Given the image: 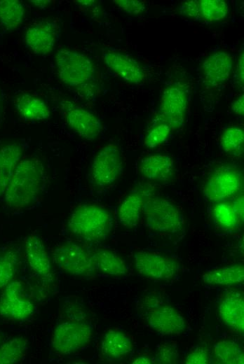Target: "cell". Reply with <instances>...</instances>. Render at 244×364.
<instances>
[{"instance_id":"cell-9","label":"cell","mask_w":244,"mask_h":364,"mask_svg":"<svg viewBox=\"0 0 244 364\" xmlns=\"http://www.w3.org/2000/svg\"><path fill=\"white\" fill-rule=\"evenodd\" d=\"M34 306L26 295L22 284L11 281L0 295V316L13 321H24L32 316Z\"/></svg>"},{"instance_id":"cell-7","label":"cell","mask_w":244,"mask_h":364,"mask_svg":"<svg viewBox=\"0 0 244 364\" xmlns=\"http://www.w3.org/2000/svg\"><path fill=\"white\" fill-rule=\"evenodd\" d=\"M123 162L118 148L112 144L103 146L95 155L90 168L93 183L100 188L112 185L121 176Z\"/></svg>"},{"instance_id":"cell-34","label":"cell","mask_w":244,"mask_h":364,"mask_svg":"<svg viewBox=\"0 0 244 364\" xmlns=\"http://www.w3.org/2000/svg\"><path fill=\"white\" fill-rule=\"evenodd\" d=\"M179 353L177 347L170 344H163L158 346L154 359L155 363L161 364L177 363Z\"/></svg>"},{"instance_id":"cell-1","label":"cell","mask_w":244,"mask_h":364,"mask_svg":"<svg viewBox=\"0 0 244 364\" xmlns=\"http://www.w3.org/2000/svg\"><path fill=\"white\" fill-rule=\"evenodd\" d=\"M46 184L44 166L37 157H22L11 176L3 195L4 203L12 209L20 210L34 204Z\"/></svg>"},{"instance_id":"cell-37","label":"cell","mask_w":244,"mask_h":364,"mask_svg":"<svg viewBox=\"0 0 244 364\" xmlns=\"http://www.w3.org/2000/svg\"><path fill=\"white\" fill-rule=\"evenodd\" d=\"M179 13L182 15L194 20H201L198 1H183L179 5Z\"/></svg>"},{"instance_id":"cell-15","label":"cell","mask_w":244,"mask_h":364,"mask_svg":"<svg viewBox=\"0 0 244 364\" xmlns=\"http://www.w3.org/2000/svg\"><path fill=\"white\" fill-rule=\"evenodd\" d=\"M24 245L26 259L32 272L45 280L52 281L51 260L41 237L30 234L26 237Z\"/></svg>"},{"instance_id":"cell-6","label":"cell","mask_w":244,"mask_h":364,"mask_svg":"<svg viewBox=\"0 0 244 364\" xmlns=\"http://www.w3.org/2000/svg\"><path fill=\"white\" fill-rule=\"evenodd\" d=\"M55 264L63 272L78 276H91L97 274L91 251L83 246L67 241L53 251Z\"/></svg>"},{"instance_id":"cell-41","label":"cell","mask_w":244,"mask_h":364,"mask_svg":"<svg viewBox=\"0 0 244 364\" xmlns=\"http://www.w3.org/2000/svg\"><path fill=\"white\" fill-rule=\"evenodd\" d=\"M154 359L151 358L146 356H141L135 358L132 363H144V364H148V363H154Z\"/></svg>"},{"instance_id":"cell-36","label":"cell","mask_w":244,"mask_h":364,"mask_svg":"<svg viewBox=\"0 0 244 364\" xmlns=\"http://www.w3.org/2000/svg\"><path fill=\"white\" fill-rule=\"evenodd\" d=\"M114 4L122 10L130 15H140L146 9L144 1L137 0H114Z\"/></svg>"},{"instance_id":"cell-20","label":"cell","mask_w":244,"mask_h":364,"mask_svg":"<svg viewBox=\"0 0 244 364\" xmlns=\"http://www.w3.org/2000/svg\"><path fill=\"white\" fill-rule=\"evenodd\" d=\"M150 197L148 191L136 189L127 195L122 200L118 209L119 223L126 227H135L140 218L144 205Z\"/></svg>"},{"instance_id":"cell-22","label":"cell","mask_w":244,"mask_h":364,"mask_svg":"<svg viewBox=\"0 0 244 364\" xmlns=\"http://www.w3.org/2000/svg\"><path fill=\"white\" fill-rule=\"evenodd\" d=\"M14 105L18 114L26 120L41 121L50 115L46 102L34 94L23 93L18 95L14 99Z\"/></svg>"},{"instance_id":"cell-28","label":"cell","mask_w":244,"mask_h":364,"mask_svg":"<svg viewBox=\"0 0 244 364\" xmlns=\"http://www.w3.org/2000/svg\"><path fill=\"white\" fill-rule=\"evenodd\" d=\"M27 351V340L22 336L15 337L0 346V364H12L22 361Z\"/></svg>"},{"instance_id":"cell-14","label":"cell","mask_w":244,"mask_h":364,"mask_svg":"<svg viewBox=\"0 0 244 364\" xmlns=\"http://www.w3.org/2000/svg\"><path fill=\"white\" fill-rule=\"evenodd\" d=\"M149 326L163 336L179 335L186 328L183 315L168 304H157L149 309L147 314Z\"/></svg>"},{"instance_id":"cell-31","label":"cell","mask_w":244,"mask_h":364,"mask_svg":"<svg viewBox=\"0 0 244 364\" xmlns=\"http://www.w3.org/2000/svg\"><path fill=\"white\" fill-rule=\"evenodd\" d=\"M198 4L202 20L208 22L222 20L229 14L228 4L222 0H200Z\"/></svg>"},{"instance_id":"cell-4","label":"cell","mask_w":244,"mask_h":364,"mask_svg":"<svg viewBox=\"0 0 244 364\" xmlns=\"http://www.w3.org/2000/svg\"><path fill=\"white\" fill-rule=\"evenodd\" d=\"M142 212L147 227L153 231L174 234L184 229L183 214L176 205L165 198L149 197Z\"/></svg>"},{"instance_id":"cell-10","label":"cell","mask_w":244,"mask_h":364,"mask_svg":"<svg viewBox=\"0 0 244 364\" xmlns=\"http://www.w3.org/2000/svg\"><path fill=\"white\" fill-rule=\"evenodd\" d=\"M134 259L138 273L151 279H170L178 272L179 265L175 260L156 252L138 251L135 253Z\"/></svg>"},{"instance_id":"cell-16","label":"cell","mask_w":244,"mask_h":364,"mask_svg":"<svg viewBox=\"0 0 244 364\" xmlns=\"http://www.w3.org/2000/svg\"><path fill=\"white\" fill-rule=\"evenodd\" d=\"M103 59L108 68L123 80L138 84L144 79V71L140 63L130 56L108 50L103 53Z\"/></svg>"},{"instance_id":"cell-29","label":"cell","mask_w":244,"mask_h":364,"mask_svg":"<svg viewBox=\"0 0 244 364\" xmlns=\"http://www.w3.org/2000/svg\"><path fill=\"white\" fill-rule=\"evenodd\" d=\"M214 218L217 224L226 230H234L241 220L236 213L233 202H219L214 207Z\"/></svg>"},{"instance_id":"cell-24","label":"cell","mask_w":244,"mask_h":364,"mask_svg":"<svg viewBox=\"0 0 244 364\" xmlns=\"http://www.w3.org/2000/svg\"><path fill=\"white\" fill-rule=\"evenodd\" d=\"M91 255L97 272L109 276H123L128 272L125 261L111 250L98 248L91 251Z\"/></svg>"},{"instance_id":"cell-25","label":"cell","mask_w":244,"mask_h":364,"mask_svg":"<svg viewBox=\"0 0 244 364\" xmlns=\"http://www.w3.org/2000/svg\"><path fill=\"white\" fill-rule=\"evenodd\" d=\"M244 279V267L235 265L208 270L203 274V280L209 285L233 286L239 284Z\"/></svg>"},{"instance_id":"cell-5","label":"cell","mask_w":244,"mask_h":364,"mask_svg":"<svg viewBox=\"0 0 244 364\" xmlns=\"http://www.w3.org/2000/svg\"><path fill=\"white\" fill-rule=\"evenodd\" d=\"M92 336L93 329L88 322L76 318L64 321L53 331L51 348L58 355H70L87 346Z\"/></svg>"},{"instance_id":"cell-13","label":"cell","mask_w":244,"mask_h":364,"mask_svg":"<svg viewBox=\"0 0 244 364\" xmlns=\"http://www.w3.org/2000/svg\"><path fill=\"white\" fill-rule=\"evenodd\" d=\"M60 28L56 21L45 20L31 25L25 36L26 47L36 55H46L55 48Z\"/></svg>"},{"instance_id":"cell-12","label":"cell","mask_w":244,"mask_h":364,"mask_svg":"<svg viewBox=\"0 0 244 364\" xmlns=\"http://www.w3.org/2000/svg\"><path fill=\"white\" fill-rule=\"evenodd\" d=\"M188 97L185 91L178 87L166 88L160 102L161 122L167 124L171 131L182 128L185 121Z\"/></svg>"},{"instance_id":"cell-35","label":"cell","mask_w":244,"mask_h":364,"mask_svg":"<svg viewBox=\"0 0 244 364\" xmlns=\"http://www.w3.org/2000/svg\"><path fill=\"white\" fill-rule=\"evenodd\" d=\"M187 364H210L213 363L209 351L203 347H196L191 350L184 358Z\"/></svg>"},{"instance_id":"cell-42","label":"cell","mask_w":244,"mask_h":364,"mask_svg":"<svg viewBox=\"0 0 244 364\" xmlns=\"http://www.w3.org/2000/svg\"><path fill=\"white\" fill-rule=\"evenodd\" d=\"M31 2H32L34 4H35V6H36L41 8H43L46 7L50 1H31Z\"/></svg>"},{"instance_id":"cell-40","label":"cell","mask_w":244,"mask_h":364,"mask_svg":"<svg viewBox=\"0 0 244 364\" xmlns=\"http://www.w3.org/2000/svg\"><path fill=\"white\" fill-rule=\"evenodd\" d=\"M233 206L235 208V210L236 213L238 214V216L241 219V220H243V212H244V206H243V196H240L238 198H236L233 202Z\"/></svg>"},{"instance_id":"cell-32","label":"cell","mask_w":244,"mask_h":364,"mask_svg":"<svg viewBox=\"0 0 244 364\" xmlns=\"http://www.w3.org/2000/svg\"><path fill=\"white\" fill-rule=\"evenodd\" d=\"M16 266L17 258L14 252L8 251L0 255V288L12 281Z\"/></svg>"},{"instance_id":"cell-19","label":"cell","mask_w":244,"mask_h":364,"mask_svg":"<svg viewBox=\"0 0 244 364\" xmlns=\"http://www.w3.org/2000/svg\"><path fill=\"white\" fill-rule=\"evenodd\" d=\"M222 320L229 328L243 333L244 330V300L243 293L231 291L219 306Z\"/></svg>"},{"instance_id":"cell-26","label":"cell","mask_w":244,"mask_h":364,"mask_svg":"<svg viewBox=\"0 0 244 364\" xmlns=\"http://www.w3.org/2000/svg\"><path fill=\"white\" fill-rule=\"evenodd\" d=\"M25 15V7L18 0L0 1V27L4 30H13L19 27Z\"/></svg>"},{"instance_id":"cell-8","label":"cell","mask_w":244,"mask_h":364,"mask_svg":"<svg viewBox=\"0 0 244 364\" xmlns=\"http://www.w3.org/2000/svg\"><path fill=\"white\" fill-rule=\"evenodd\" d=\"M242 183V175L237 169L220 167L206 179L203 194L208 200L217 202L224 201L240 190Z\"/></svg>"},{"instance_id":"cell-3","label":"cell","mask_w":244,"mask_h":364,"mask_svg":"<svg viewBox=\"0 0 244 364\" xmlns=\"http://www.w3.org/2000/svg\"><path fill=\"white\" fill-rule=\"evenodd\" d=\"M55 61L60 79L81 93L85 94V91L95 81L93 64L86 55L62 48L57 51Z\"/></svg>"},{"instance_id":"cell-2","label":"cell","mask_w":244,"mask_h":364,"mask_svg":"<svg viewBox=\"0 0 244 364\" xmlns=\"http://www.w3.org/2000/svg\"><path fill=\"white\" fill-rule=\"evenodd\" d=\"M113 223V217L106 208L87 203L73 210L69 218L68 227L79 238L88 241H100L111 233Z\"/></svg>"},{"instance_id":"cell-18","label":"cell","mask_w":244,"mask_h":364,"mask_svg":"<svg viewBox=\"0 0 244 364\" xmlns=\"http://www.w3.org/2000/svg\"><path fill=\"white\" fill-rule=\"evenodd\" d=\"M137 171L142 176L148 180L167 181L174 174V162L167 155H151L140 161Z\"/></svg>"},{"instance_id":"cell-17","label":"cell","mask_w":244,"mask_h":364,"mask_svg":"<svg viewBox=\"0 0 244 364\" xmlns=\"http://www.w3.org/2000/svg\"><path fill=\"white\" fill-rule=\"evenodd\" d=\"M233 59L231 55L218 51L207 57L203 62L202 72L205 81L211 86H219L229 78Z\"/></svg>"},{"instance_id":"cell-11","label":"cell","mask_w":244,"mask_h":364,"mask_svg":"<svg viewBox=\"0 0 244 364\" xmlns=\"http://www.w3.org/2000/svg\"><path fill=\"white\" fill-rule=\"evenodd\" d=\"M65 122L79 136L94 140L102 131L100 120L92 112L70 102L62 103Z\"/></svg>"},{"instance_id":"cell-23","label":"cell","mask_w":244,"mask_h":364,"mask_svg":"<svg viewBox=\"0 0 244 364\" xmlns=\"http://www.w3.org/2000/svg\"><path fill=\"white\" fill-rule=\"evenodd\" d=\"M23 157L22 148L18 144L0 145V197H2L15 168Z\"/></svg>"},{"instance_id":"cell-30","label":"cell","mask_w":244,"mask_h":364,"mask_svg":"<svg viewBox=\"0 0 244 364\" xmlns=\"http://www.w3.org/2000/svg\"><path fill=\"white\" fill-rule=\"evenodd\" d=\"M244 132L238 126L227 127L220 138L223 150L231 155L240 156L243 150Z\"/></svg>"},{"instance_id":"cell-21","label":"cell","mask_w":244,"mask_h":364,"mask_svg":"<svg viewBox=\"0 0 244 364\" xmlns=\"http://www.w3.org/2000/svg\"><path fill=\"white\" fill-rule=\"evenodd\" d=\"M133 349L132 337L123 330L113 328L104 334L101 343L102 355L107 360H121Z\"/></svg>"},{"instance_id":"cell-27","label":"cell","mask_w":244,"mask_h":364,"mask_svg":"<svg viewBox=\"0 0 244 364\" xmlns=\"http://www.w3.org/2000/svg\"><path fill=\"white\" fill-rule=\"evenodd\" d=\"M213 356V360L217 363H244V354L241 346L231 340L217 342L214 346Z\"/></svg>"},{"instance_id":"cell-33","label":"cell","mask_w":244,"mask_h":364,"mask_svg":"<svg viewBox=\"0 0 244 364\" xmlns=\"http://www.w3.org/2000/svg\"><path fill=\"white\" fill-rule=\"evenodd\" d=\"M170 132L171 130L167 124L158 122L148 132L144 139L145 146L149 148L159 146L167 140Z\"/></svg>"},{"instance_id":"cell-39","label":"cell","mask_w":244,"mask_h":364,"mask_svg":"<svg viewBox=\"0 0 244 364\" xmlns=\"http://www.w3.org/2000/svg\"><path fill=\"white\" fill-rule=\"evenodd\" d=\"M232 111L237 115H243L244 113V97L240 95L231 104Z\"/></svg>"},{"instance_id":"cell-38","label":"cell","mask_w":244,"mask_h":364,"mask_svg":"<svg viewBox=\"0 0 244 364\" xmlns=\"http://www.w3.org/2000/svg\"><path fill=\"white\" fill-rule=\"evenodd\" d=\"M244 57H243V52L240 54L238 62H237V68L236 71V83L240 85L243 86V78H244Z\"/></svg>"}]
</instances>
